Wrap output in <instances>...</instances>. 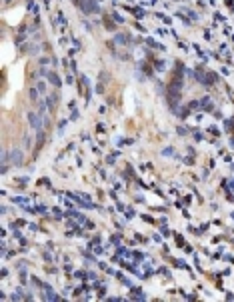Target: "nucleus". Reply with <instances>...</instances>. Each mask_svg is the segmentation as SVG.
Returning <instances> with one entry per match:
<instances>
[{"label": "nucleus", "instance_id": "f257e3e1", "mask_svg": "<svg viewBox=\"0 0 234 302\" xmlns=\"http://www.w3.org/2000/svg\"><path fill=\"white\" fill-rule=\"evenodd\" d=\"M28 120L32 122V126H34V128H36V130H40L42 122H40V118H38V116H36V114H34V112H30V114H28Z\"/></svg>", "mask_w": 234, "mask_h": 302}, {"label": "nucleus", "instance_id": "f03ea898", "mask_svg": "<svg viewBox=\"0 0 234 302\" xmlns=\"http://www.w3.org/2000/svg\"><path fill=\"white\" fill-rule=\"evenodd\" d=\"M18 158H20V152H18V150L12 152V162H18Z\"/></svg>", "mask_w": 234, "mask_h": 302}]
</instances>
